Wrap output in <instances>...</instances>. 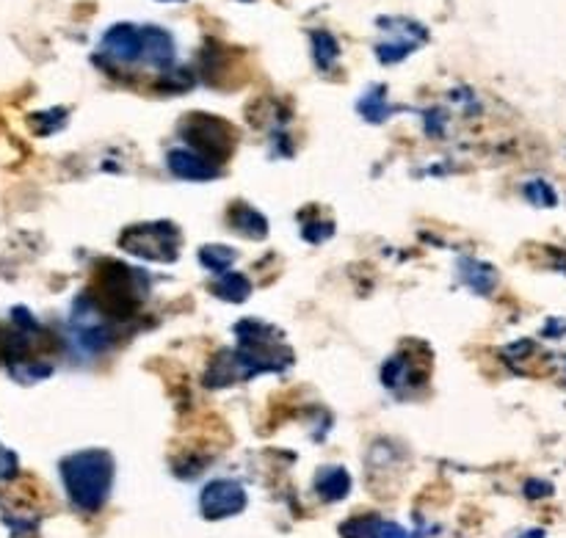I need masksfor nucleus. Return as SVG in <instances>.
Segmentation results:
<instances>
[{"mask_svg":"<svg viewBox=\"0 0 566 538\" xmlns=\"http://www.w3.org/2000/svg\"><path fill=\"white\" fill-rule=\"evenodd\" d=\"M381 99H385V92H381V88H376V92L368 94V97H365V103L359 105V108L365 110V116H368V119H374V122L385 119L387 105L381 103Z\"/></svg>","mask_w":566,"mask_h":538,"instance_id":"ddd939ff","label":"nucleus"},{"mask_svg":"<svg viewBox=\"0 0 566 538\" xmlns=\"http://www.w3.org/2000/svg\"><path fill=\"white\" fill-rule=\"evenodd\" d=\"M232 213H235L232 226H235L241 235H247V238H263L265 235V219L260 213H254L252 208L241 204V208H235Z\"/></svg>","mask_w":566,"mask_h":538,"instance_id":"1a4fd4ad","label":"nucleus"},{"mask_svg":"<svg viewBox=\"0 0 566 538\" xmlns=\"http://www.w3.org/2000/svg\"><path fill=\"white\" fill-rule=\"evenodd\" d=\"M99 53L111 64H136L144 59V31L136 25H114L99 42Z\"/></svg>","mask_w":566,"mask_h":538,"instance_id":"20e7f679","label":"nucleus"},{"mask_svg":"<svg viewBox=\"0 0 566 538\" xmlns=\"http://www.w3.org/2000/svg\"><path fill=\"white\" fill-rule=\"evenodd\" d=\"M525 193L531 197V202H536V197H542L539 204H556V193H553V188L545 186V182H531V186L525 188Z\"/></svg>","mask_w":566,"mask_h":538,"instance_id":"2eb2a0df","label":"nucleus"},{"mask_svg":"<svg viewBox=\"0 0 566 538\" xmlns=\"http://www.w3.org/2000/svg\"><path fill=\"white\" fill-rule=\"evenodd\" d=\"M370 538H409L407 536V530L403 528H398V525H376V530H374V536Z\"/></svg>","mask_w":566,"mask_h":538,"instance_id":"dca6fc26","label":"nucleus"},{"mask_svg":"<svg viewBox=\"0 0 566 538\" xmlns=\"http://www.w3.org/2000/svg\"><path fill=\"white\" fill-rule=\"evenodd\" d=\"M199 506H202V514L208 519L232 517V514L247 506V492L235 481H213V484L205 486Z\"/></svg>","mask_w":566,"mask_h":538,"instance_id":"39448f33","label":"nucleus"},{"mask_svg":"<svg viewBox=\"0 0 566 538\" xmlns=\"http://www.w3.org/2000/svg\"><path fill=\"white\" fill-rule=\"evenodd\" d=\"M348 489H352V478H348L346 470L340 467H332V470H324L318 478V495L324 497V500H343V497L348 495Z\"/></svg>","mask_w":566,"mask_h":538,"instance_id":"6e6552de","label":"nucleus"},{"mask_svg":"<svg viewBox=\"0 0 566 538\" xmlns=\"http://www.w3.org/2000/svg\"><path fill=\"white\" fill-rule=\"evenodd\" d=\"M122 246L144 260L169 263V260L177 257V230L171 224H164V221L133 226L130 232H125V243Z\"/></svg>","mask_w":566,"mask_h":538,"instance_id":"f03ea898","label":"nucleus"},{"mask_svg":"<svg viewBox=\"0 0 566 538\" xmlns=\"http://www.w3.org/2000/svg\"><path fill=\"white\" fill-rule=\"evenodd\" d=\"M199 257H202L205 268L224 271L227 265H230L232 260H235V252H232V249H224V246H205Z\"/></svg>","mask_w":566,"mask_h":538,"instance_id":"f8f14e48","label":"nucleus"},{"mask_svg":"<svg viewBox=\"0 0 566 538\" xmlns=\"http://www.w3.org/2000/svg\"><path fill=\"white\" fill-rule=\"evenodd\" d=\"M213 293L219 298H227V302H243L249 296V282L238 274H227L224 279L216 282Z\"/></svg>","mask_w":566,"mask_h":538,"instance_id":"9b49d317","label":"nucleus"},{"mask_svg":"<svg viewBox=\"0 0 566 538\" xmlns=\"http://www.w3.org/2000/svg\"><path fill=\"white\" fill-rule=\"evenodd\" d=\"M144 31V61L158 70H169L175 61V39L164 28H142Z\"/></svg>","mask_w":566,"mask_h":538,"instance_id":"423d86ee","label":"nucleus"},{"mask_svg":"<svg viewBox=\"0 0 566 538\" xmlns=\"http://www.w3.org/2000/svg\"><path fill=\"white\" fill-rule=\"evenodd\" d=\"M182 136H186V141L191 147L199 149L197 155H202L205 160H208V155H219L224 160L232 152L230 125H224L221 119H213V116H188L186 125H182Z\"/></svg>","mask_w":566,"mask_h":538,"instance_id":"7ed1b4c3","label":"nucleus"},{"mask_svg":"<svg viewBox=\"0 0 566 538\" xmlns=\"http://www.w3.org/2000/svg\"><path fill=\"white\" fill-rule=\"evenodd\" d=\"M111 475H114V467H111V458L103 451L75 453V456L61 464L66 495L83 511H97L103 506L111 489Z\"/></svg>","mask_w":566,"mask_h":538,"instance_id":"f257e3e1","label":"nucleus"},{"mask_svg":"<svg viewBox=\"0 0 566 538\" xmlns=\"http://www.w3.org/2000/svg\"><path fill=\"white\" fill-rule=\"evenodd\" d=\"M376 519H370V517H365V519H354V523H348L346 528H343V536L346 538H370L374 536V530H376Z\"/></svg>","mask_w":566,"mask_h":538,"instance_id":"4468645a","label":"nucleus"},{"mask_svg":"<svg viewBox=\"0 0 566 538\" xmlns=\"http://www.w3.org/2000/svg\"><path fill=\"white\" fill-rule=\"evenodd\" d=\"M169 169L182 180H210V177H216V166L205 160L202 155L188 152V149L169 152Z\"/></svg>","mask_w":566,"mask_h":538,"instance_id":"0eeeda50","label":"nucleus"},{"mask_svg":"<svg viewBox=\"0 0 566 538\" xmlns=\"http://www.w3.org/2000/svg\"><path fill=\"white\" fill-rule=\"evenodd\" d=\"M313 48H315V61H318L321 70H332L337 61V55H340V48H337L335 39H332L329 33L318 31V33H313Z\"/></svg>","mask_w":566,"mask_h":538,"instance_id":"9d476101","label":"nucleus"}]
</instances>
